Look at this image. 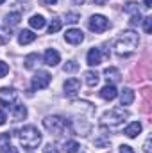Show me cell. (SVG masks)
<instances>
[{
    "label": "cell",
    "mask_w": 152,
    "mask_h": 153,
    "mask_svg": "<svg viewBox=\"0 0 152 153\" xmlns=\"http://www.w3.org/2000/svg\"><path fill=\"white\" fill-rule=\"evenodd\" d=\"M138 43H140V39L134 30H123L116 39V52L120 55H129L138 48Z\"/></svg>",
    "instance_id": "obj_1"
},
{
    "label": "cell",
    "mask_w": 152,
    "mask_h": 153,
    "mask_svg": "<svg viewBox=\"0 0 152 153\" xmlns=\"http://www.w3.org/2000/svg\"><path fill=\"white\" fill-rule=\"evenodd\" d=\"M18 139H20V144L25 150H34V148H38L39 143H41V134H39V130L36 126L27 125V126H23L18 132Z\"/></svg>",
    "instance_id": "obj_2"
},
{
    "label": "cell",
    "mask_w": 152,
    "mask_h": 153,
    "mask_svg": "<svg viewBox=\"0 0 152 153\" xmlns=\"http://www.w3.org/2000/svg\"><path fill=\"white\" fill-rule=\"evenodd\" d=\"M43 126L50 132V134H56V135H61L66 128H68V121L61 116H47L43 119Z\"/></svg>",
    "instance_id": "obj_3"
},
{
    "label": "cell",
    "mask_w": 152,
    "mask_h": 153,
    "mask_svg": "<svg viewBox=\"0 0 152 153\" xmlns=\"http://www.w3.org/2000/svg\"><path fill=\"white\" fill-rule=\"evenodd\" d=\"M127 116L129 114H127V111H123V107L122 109H113V111H109V112H106L102 116V123L109 125V126H116V125L123 123Z\"/></svg>",
    "instance_id": "obj_4"
},
{
    "label": "cell",
    "mask_w": 152,
    "mask_h": 153,
    "mask_svg": "<svg viewBox=\"0 0 152 153\" xmlns=\"http://www.w3.org/2000/svg\"><path fill=\"white\" fill-rule=\"evenodd\" d=\"M88 27H90V30L100 34V32H106V30L109 29V20H108L106 16H102V14H93V16L90 18Z\"/></svg>",
    "instance_id": "obj_5"
},
{
    "label": "cell",
    "mask_w": 152,
    "mask_h": 153,
    "mask_svg": "<svg viewBox=\"0 0 152 153\" xmlns=\"http://www.w3.org/2000/svg\"><path fill=\"white\" fill-rule=\"evenodd\" d=\"M50 80H52V76H50L48 71H38L36 75L32 76L31 85H32V89H34V91H38V89H45V87H48Z\"/></svg>",
    "instance_id": "obj_6"
},
{
    "label": "cell",
    "mask_w": 152,
    "mask_h": 153,
    "mask_svg": "<svg viewBox=\"0 0 152 153\" xmlns=\"http://www.w3.org/2000/svg\"><path fill=\"white\" fill-rule=\"evenodd\" d=\"M123 11H125L127 14H131V25H132V27L138 25V23L141 22V13H140L136 2H127L125 7H123Z\"/></svg>",
    "instance_id": "obj_7"
},
{
    "label": "cell",
    "mask_w": 152,
    "mask_h": 153,
    "mask_svg": "<svg viewBox=\"0 0 152 153\" xmlns=\"http://www.w3.org/2000/svg\"><path fill=\"white\" fill-rule=\"evenodd\" d=\"M65 39H66V43H70V45H81L82 39H84V34H82V30H79V29H70V30H66Z\"/></svg>",
    "instance_id": "obj_8"
},
{
    "label": "cell",
    "mask_w": 152,
    "mask_h": 153,
    "mask_svg": "<svg viewBox=\"0 0 152 153\" xmlns=\"http://www.w3.org/2000/svg\"><path fill=\"white\" fill-rule=\"evenodd\" d=\"M43 61H45V64H48V66H57L59 61H61V55H59L57 50L48 48V50L45 52V55H43Z\"/></svg>",
    "instance_id": "obj_9"
},
{
    "label": "cell",
    "mask_w": 152,
    "mask_h": 153,
    "mask_svg": "<svg viewBox=\"0 0 152 153\" xmlns=\"http://www.w3.org/2000/svg\"><path fill=\"white\" fill-rule=\"evenodd\" d=\"M86 62H88L90 66H99V64L102 62V53H100V50H99V48H91V50L88 52V55H86Z\"/></svg>",
    "instance_id": "obj_10"
},
{
    "label": "cell",
    "mask_w": 152,
    "mask_h": 153,
    "mask_svg": "<svg viewBox=\"0 0 152 153\" xmlns=\"http://www.w3.org/2000/svg\"><path fill=\"white\" fill-rule=\"evenodd\" d=\"M132 102H134V91H132L131 87H123L122 93H120V103H122L123 107H127V105H131Z\"/></svg>",
    "instance_id": "obj_11"
},
{
    "label": "cell",
    "mask_w": 152,
    "mask_h": 153,
    "mask_svg": "<svg viewBox=\"0 0 152 153\" xmlns=\"http://www.w3.org/2000/svg\"><path fill=\"white\" fill-rule=\"evenodd\" d=\"M116 94H118V91H116V87H114L113 84H108V85H104V87L100 89V98H104V100H108V102L114 100Z\"/></svg>",
    "instance_id": "obj_12"
},
{
    "label": "cell",
    "mask_w": 152,
    "mask_h": 153,
    "mask_svg": "<svg viewBox=\"0 0 152 153\" xmlns=\"http://www.w3.org/2000/svg\"><path fill=\"white\" fill-rule=\"evenodd\" d=\"M63 87H65V93L66 94H75L77 91L81 89V80L79 78H68Z\"/></svg>",
    "instance_id": "obj_13"
},
{
    "label": "cell",
    "mask_w": 152,
    "mask_h": 153,
    "mask_svg": "<svg viewBox=\"0 0 152 153\" xmlns=\"http://www.w3.org/2000/svg\"><path fill=\"white\" fill-rule=\"evenodd\" d=\"M140 132H141V123H140V121H132V123H131V125H127V126H125V130H123V134H125L127 137H131V139H132V137H136Z\"/></svg>",
    "instance_id": "obj_14"
},
{
    "label": "cell",
    "mask_w": 152,
    "mask_h": 153,
    "mask_svg": "<svg viewBox=\"0 0 152 153\" xmlns=\"http://www.w3.org/2000/svg\"><path fill=\"white\" fill-rule=\"evenodd\" d=\"M11 111H13V117H14V121L25 119V116H27V109H25V105H22V103H14V105L11 107Z\"/></svg>",
    "instance_id": "obj_15"
},
{
    "label": "cell",
    "mask_w": 152,
    "mask_h": 153,
    "mask_svg": "<svg viewBox=\"0 0 152 153\" xmlns=\"http://www.w3.org/2000/svg\"><path fill=\"white\" fill-rule=\"evenodd\" d=\"M34 39H36V34H34L32 30H27V29L18 34V43H20V45H29V43H32Z\"/></svg>",
    "instance_id": "obj_16"
},
{
    "label": "cell",
    "mask_w": 152,
    "mask_h": 153,
    "mask_svg": "<svg viewBox=\"0 0 152 153\" xmlns=\"http://www.w3.org/2000/svg\"><path fill=\"white\" fill-rule=\"evenodd\" d=\"M104 75H106V80L109 82V84H116V82H120V71L116 70V68H108L106 71H104Z\"/></svg>",
    "instance_id": "obj_17"
},
{
    "label": "cell",
    "mask_w": 152,
    "mask_h": 153,
    "mask_svg": "<svg viewBox=\"0 0 152 153\" xmlns=\"http://www.w3.org/2000/svg\"><path fill=\"white\" fill-rule=\"evenodd\" d=\"M45 23H47V22H45V18H43L41 14H34V16L29 20V25H31L32 29H38V30L45 27Z\"/></svg>",
    "instance_id": "obj_18"
},
{
    "label": "cell",
    "mask_w": 152,
    "mask_h": 153,
    "mask_svg": "<svg viewBox=\"0 0 152 153\" xmlns=\"http://www.w3.org/2000/svg\"><path fill=\"white\" fill-rule=\"evenodd\" d=\"M84 76H86V84H88L90 87H95V85L99 84V80H100V76H99L97 71H86Z\"/></svg>",
    "instance_id": "obj_19"
},
{
    "label": "cell",
    "mask_w": 152,
    "mask_h": 153,
    "mask_svg": "<svg viewBox=\"0 0 152 153\" xmlns=\"http://www.w3.org/2000/svg\"><path fill=\"white\" fill-rule=\"evenodd\" d=\"M20 20H22L20 13H11V14H7V18H5V25H7V27H16V25L20 23Z\"/></svg>",
    "instance_id": "obj_20"
},
{
    "label": "cell",
    "mask_w": 152,
    "mask_h": 153,
    "mask_svg": "<svg viewBox=\"0 0 152 153\" xmlns=\"http://www.w3.org/2000/svg\"><path fill=\"white\" fill-rule=\"evenodd\" d=\"M61 27H63V22H61L59 18H54V20L50 22V25H48V34H56V32H59Z\"/></svg>",
    "instance_id": "obj_21"
},
{
    "label": "cell",
    "mask_w": 152,
    "mask_h": 153,
    "mask_svg": "<svg viewBox=\"0 0 152 153\" xmlns=\"http://www.w3.org/2000/svg\"><path fill=\"white\" fill-rule=\"evenodd\" d=\"M79 148H81V144H79L77 141H66V143H65V152L66 153H77Z\"/></svg>",
    "instance_id": "obj_22"
},
{
    "label": "cell",
    "mask_w": 152,
    "mask_h": 153,
    "mask_svg": "<svg viewBox=\"0 0 152 153\" xmlns=\"http://www.w3.org/2000/svg\"><path fill=\"white\" fill-rule=\"evenodd\" d=\"M63 70H65V73H74L79 70V64H77L75 61H68L65 66H63Z\"/></svg>",
    "instance_id": "obj_23"
},
{
    "label": "cell",
    "mask_w": 152,
    "mask_h": 153,
    "mask_svg": "<svg viewBox=\"0 0 152 153\" xmlns=\"http://www.w3.org/2000/svg\"><path fill=\"white\" fill-rule=\"evenodd\" d=\"M39 55L38 53H31V55H27V59H25V68H34V61H38Z\"/></svg>",
    "instance_id": "obj_24"
},
{
    "label": "cell",
    "mask_w": 152,
    "mask_h": 153,
    "mask_svg": "<svg viewBox=\"0 0 152 153\" xmlns=\"http://www.w3.org/2000/svg\"><path fill=\"white\" fill-rule=\"evenodd\" d=\"M143 29H145L147 34H150V30H152V18L150 16H145L143 18Z\"/></svg>",
    "instance_id": "obj_25"
},
{
    "label": "cell",
    "mask_w": 152,
    "mask_h": 153,
    "mask_svg": "<svg viewBox=\"0 0 152 153\" xmlns=\"http://www.w3.org/2000/svg\"><path fill=\"white\" fill-rule=\"evenodd\" d=\"M0 153H18V150L14 146H11V144H4L0 148Z\"/></svg>",
    "instance_id": "obj_26"
},
{
    "label": "cell",
    "mask_w": 152,
    "mask_h": 153,
    "mask_svg": "<svg viewBox=\"0 0 152 153\" xmlns=\"http://www.w3.org/2000/svg\"><path fill=\"white\" fill-rule=\"evenodd\" d=\"M7 73H9V66H7V62H2V61H0V78H4Z\"/></svg>",
    "instance_id": "obj_27"
},
{
    "label": "cell",
    "mask_w": 152,
    "mask_h": 153,
    "mask_svg": "<svg viewBox=\"0 0 152 153\" xmlns=\"http://www.w3.org/2000/svg\"><path fill=\"white\" fill-rule=\"evenodd\" d=\"M79 18H81V16H79L77 13H70V14H66V22H68V23H77Z\"/></svg>",
    "instance_id": "obj_28"
},
{
    "label": "cell",
    "mask_w": 152,
    "mask_h": 153,
    "mask_svg": "<svg viewBox=\"0 0 152 153\" xmlns=\"http://www.w3.org/2000/svg\"><path fill=\"white\" fill-rule=\"evenodd\" d=\"M43 153H59V150H57L54 144H47V146H45V152H43Z\"/></svg>",
    "instance_id": "obj_29"
},
{
    "label": "cell",
    "mask_w": 152,
    "mask_h": 153,
    "mask_svg": "<svg viewBox=\"0 0 152 153\" xmlns=\"http://www.w3.org/2000/svg\"><path fill=\"white\" fill-rule=\"evenodd\" d=\"M120 153H134V150L131 146H127V144H122L120 146Z\"/></svg>",
    "instance_id": "obj_30"
},
{
    "label": "cell",
    "mask_w": 152,
    "mask_h": 153,
    "mask_svg": "<svg viewBox=\"0 0 152 153\" xmlns=\"http://www.w3.org/2000/svg\"><path fill=\"white\" fill-rule=\"evenodd\" d=\"M143 150H145V153H150L152 150H150V139H147L145 141V146H143Z\"/></svg>",
    "instance_id": "obj_31"
},
{
    "label": "cell",
    "mask_w": 152,
    "mask_h": 153,
    "mask_svg": "<svg viewBox=\"0 0 152 153\" xmlns=\"http://www.w3.org/2000/svg\"><path fill=\"white\" fill-rule=\"evenodd\" d=\"M5 119H7V116H5V112L4 111H0V126L5 123Z\"/></svg>",
    "instance_id": "obj_32"
},
{
    "label": "cell",
    "mask_w": 152,
    "mask_h": 153,
    "mask_svg": "<svg viewBox=\"0 0 152 153\" xmlns=\"http://www.w3.org/2000/svg\"><path fill=\"white\" fill-rule=\"evenodd\" d=\"M57 0H41V4H45V5H54Z\"/></svg>",
    "instance_id": "obj_33"
},
{
    "label": "cell",
    "mask_w": 152,
    "mask_h": 153,
    "mask_svg": "<svg viewBox=\"0 0 152 153\" xmlns=\"http://www.w3.org/2000/svg\"><path fill=\"white\" fill-rule=\"evenodd\" d=\"M91 2H93L95 5H104V4H106V2H109V0H91Z\"/></svg>",
    "instance_id": "obj_34"
},
{
    "label": "cell",
    "mask_w": 152,
    "mask_h": 153,
    "mask_svg": "<svg viewBox=\"0 0 152 153\" xmlns=\"http://www.w3.org/2000/svg\"><path fill=\"white\" fill-rule=\"evenodd\" d=\"M143 4H145V7H152V0H143Z\"/></svg>",
    "instance_id": "obj_35"
},
{
    "label": "cell",
    "mask_w": 152,
    "mask_h": 153,
    "mask_svg": "<svg viewBox=\"0 0 152 153\" xmlns=\"http://www.w3.org/2000/svg\"><path fill=\"white\" fill-rule=\"evenodd\" d=\"M74 2H75V4H79V5H81V4H84V0H74Z\"/></svg>",
    "instance_id": "obj_36"
},
{
    "label": "cell",
    "mask_w": 152,
    "mask_h": 153,
    "mask_svg": "<svg viewBox=\"0 0 152 153\" xmlns=\"http://www.w3.org/2000/svg\"><path fill=\"white\" fill-rule=\"evenodd\" d=\"M7 41V38H0V43H5Z\"/></svg>",
    "instance_id": "obj_37"
},
{
    "label": "cell",
    "mask_w": 152,
    "mask_h": 153,
    "mask_svg": "<svg viewBox=\"0 0 152 153\" xmlns=\"http://www.w3.org/2000/svg\"><path fill=\"white\" fill-rule=\"evenodd\" d=\"M4 2H5V0H0V4H4Z\"/></svg>",
    "instance_id": "obj_38"
}]
</instances>
